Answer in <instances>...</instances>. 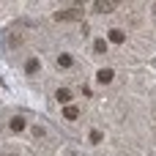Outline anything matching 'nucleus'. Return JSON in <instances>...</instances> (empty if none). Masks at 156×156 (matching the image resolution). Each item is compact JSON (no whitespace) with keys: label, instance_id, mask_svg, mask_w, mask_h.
<instances>
[{"label":"nucleus","instance_id":"obj_10","mask_svg":"<svg viewBox=\"0 0 156 156\" xmlns=\"http://www.w3.org/2000/svg\"><path fill=\"white\" fill-rule=\"evenodd\" d=\"M93 49H96V52H107V41H104V38H96V41H93Z\"/></svg>","mask_w":156,"mask_h":156},{"label":"nucleus","instance_id":"obj_1","mask_svg":"<svg viewBox=\"0 0 156 156\" xmlns=\"http://www.w3.org/2000/svg\"><path fill=\"white\" fill-rule=\"evenodd\" d=\"M80 16H82V11H80V8H69V11H60L55 19H58V22H77Z\"/></svg>","mask_w":156,"mask_h":156},{"label":"nucleus","instance_id":"obj_3","mask_svg":"<svg viewBox=\"0 0 156 156\" xmlns=\"http://www.w3.org/2000/svg\"><path fill=\"white\" fill-rule=\"evenodd\" d=\"M63 115H66L69 121H77V118H80V110H77L74 104H66V107H63Z\"/></svg>","mask_w":156,"mask_h":156},{"label":"nucleus","instance_id":"obj_4","mask_svg":"<svg viewBox=\"0 0 156 156\" xmlns=\"http://www.w3.org/2000/svg\"><path fill=\"white\" fill-rule=\"evenodd\" d=\"M11 132H25V118L22 115H14L11 118Z\"/></svg>","mask_w":156,"mask_h":156},{"label":"nucleus","instance_id":"obj_2","mask_svg":"<svg viewBox=\"0 0 156 156\" xmlns=\"http://www.w3.org/2000/svg\"><path fill=\"white\" fill-rule=\"evenodd\" d=\"M93 11H96V14H110V11H115V3H104V0H99V3H93Z\"/></svg>","mask_w":156,"mask_h":156},{"label":"nucleus","instance_id":"obj_9","mask_svg":"<svg viewBox=\"0 0 156 156\" xmlns=\"http://www.w3.org/2000/svg\"><path fill=\"white\" fill-rule=\"evenodd\" d=\"M25 71H27V74H36V71H38V60H36V58H30V60L25 63Z\"/></svg>","mask_w":156,"mask_h":156},{"label":"nucleus","instance_id":"obj_8","mask_svg":"<svg viewBox=\"0 0 156 156\" xmlns=\"http://www.w3.org/2000/svg\"><path fill=\"white\" fill-rule=\"evenodd\" d=\"M58 101L69 104V101H71V90H69V88H60V90H58Z\"/></svg>","mask_w":156,"mask_h":156},{"label":"nucleus","instance_id":"obj_11","mask_svg":"<svg viewBox=\"0 0 156 156\" xmlns=\"http://www.w3.org/2000/svg\"><path fill=\"white\" fill-rule=\"evenodd\" d=\"M154 11H156V5H154Z\"/></svg>","mask_w":156,"mask_h":156},{"label":"nucleus","instance_id":"obj_6","mask_svg":"<svg viewBox=\"0 0 156 156\" xmlns=\"http://www.w3.org/2000/svg\"><path fill=\"white\" fill-rule=\"evenodd\" d=\"M58 66H60V69H71V66H74V58H71V55H60V58H58Z\"/></svg>","mask_w":156,"mask_h":156},{"label":"nucleus","instance_id":"obj_7","mask_svg":"<svg viewBox=\"0 0 156 156\" xmlns=\"http://www.w3.org/2000/svg\"><path fill=\"white\" fill-rule=\"evenodd\" d=\"M112 77H115L112 69H101V71H99V82H112Z\"/></svg>","mask_w":156,"mask_h":156},{"label":"nucleus","instance_id":"obj_5","mask_svg":"<svg viewBox=\"0 0 156 156\" xmlns=\"http://www.w3.org/2000/svg\"><path fill=\"white\" fill-rule=\"evenodd\" d=\"M110 41H112V44H123V41H126L123 30H115V27H112V30H110Z\"/></svg>","mask_w":156,"mask_h":156}]
</instances>
